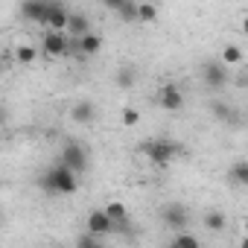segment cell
I'll return each mask as SVG.
<instances>
[{"instance_id": "cell-11", "label": "cell", "mask_w": 248, "mask_h": 248, "mask_svg": "<svg viewBox=\"0 0 248 248\" xmlns=\"http://www.w3.org/2000/svg\"><path fill=\"white\" fill-rule=\"evenodd\" d=\"M70 120H73V123H82V126H88V123L96 120V105H93L91 99L76 102V105L70 108Z\"/></svg>"}, {"instance_id": "cell-21", "label": "cell", "mask_w": 248, "mask_h": 248, "mask_svg": "<svg viewBox=\"0 0 248 248\" xmlns=\"http://www.w3.org/2000/svg\"><path fill=\"white\" fill-rule=\"evenodd\" d=\"M222 62H225V64H239V62H242V50H239L236 44H228V47L222 50Z\"/></svg>"}, {"instance_id": "cell-26", "label": "cell", "mask_w": 248, "mask_h": 248, "mask_svg": "<svg viewBox=\"0 0 248 248\" xmlns=\"http://www.w3.org/2000/svg\"><path fill=\"white\" fill-rule=\"evenodd\" d=\"M126 3H129V0H102V6H105L108 12H114V15H117L123 6H126Z\"/></svg>"}, {"instance_id": "cell-4", "label": "cell", "mask_w": 248, "mask_h": 248, "mask_svg": "<svg viewBox=\"0 0 248 248\" xmlns=\"http://www.w3.org/2000/svg\"><path fill=\"white\" fill-rule=\"evenodd\" d=\"M161 222L172 231H184L190 225V210L181 204V202H167L161 207Z\"/></svg>"}, {"instance_id": "cell-18", "label": "cell", "mask_w": 248, "mask_h": 248, "mask_svg": "<svg viewBox=\"0 0 248 248\" xmlns=\"http://www.w3.org/2000/svg\"><path fill=\"white\" fill-rule=\"evenodd\" d=\"M231 181H233V184L248 187V161H242V164H233V167H231Z\"/></svg>"}, {"instance_id": "cell-3", "label": "cell", "mask_w": 248, "mask_h": 248, "mask_svg": "<svg viewBox=\"0 0 248 248\" xmlns=\"http://www.w3.org/2000/svg\"><path fill=\"white\" fill-rule=\"evenodd\" d=\"M70 47H73V38L64 35V32H59V30H50V32H44V38H41V50H44V56H53V59L67 56Z\"/></svg>"}, {"instance_id": "cell-20", "label": "cell", "mask_w": 248, "mask_h": 248, "mask_svg": "<svg viewBox=\"0 0 248 248\" xmlns=\"http://www.w3.org/2000/svg\"><path fill=\"white\" fill-rule=\"evenodd\" d=\"M15 59H18L21 64H32V62L38 59V50H35V47H27V44H21V47L15 50Z\"/></svg>"}, {"instance_id": "cell-8", "label": "cell", "mask_w": 248, "mask_h": 248, "mask_svg": "<svg viewBox=\"0 0 248 248\" xmlns=\"http://www.w3.org/2000/svg\"><path fill=\"white\" fill-rule=\"evenodd\" d=\"M114 225H117V222L108 216V210H91L88 219H85V228L93 231V233H99V236H108V233L114 231Z\"/></svg>"}, {"instance_id": "cell-28", "label": "cell", "mask_w": 248, "mask_h": 248, "mask_svg": "<svg viewBox=\"0 0 248 248\" xmlns=\"http://www.w3.org/2000/svg\"><path fill=\"white\" fill-rule=\"evenodd\" d=\"M239 245H242V248H248V236H245V239H242V242H239Z\"/></svg>"}, {"instance_id": "cell-6", "label": "cell", "mask_w": 248, "mask_h": 248, "mask_svg": "<svg viewBox=\"0 0 248 248\" xmlns=\"http://www.w3.org/2000/svg\"><path fill=\"white\" fill-rule=\"evenodd\" d=\"M202 79L210 91H222L228 85V67L225 62H204L202 64Z\"/></svg>"}, {"instance_id": "cell-15", "label": "cell", "mask_w": 248, "mask_h": 248, "mask_svg": "<svg viewBox=\"0 0 248 248\" xmlns=\"http://www.w3.org/2000/svg\"><path fill=\"white\" fill-rule=\"evenodd\" d=\"M204 228L213 231V233H222V231L228 228V216H225L222 210H207V213H204Z\"/></svg>"}, {"instance_id": "cell-23", "label": "cell", "mask_w": 248, "mask_h": 248, "mask_svg": "<svg viewBox=\"0 0 248 248\" xmlns=\"http://www.w3.org/2000/svg\"><path fill=\"white\" fill-rule=\"evenodd\" d=\"M172 245H178V248H196L199 245V236H193V233H178L175 239H172Z\"/></svg>"}, {"instance_id": "cell-1", "label": "cell", "mask_w": 248, "mask_h": 248, "mask_svg": "<svg viewBox=\"0 0 248 248\" xmlns=\"http://www.w3.org/2000/svg\"><path fill=\"white\" fill-rule=\"evenodd\" d=\"M38 187L47 193V196H73L79 190V172H73L64 161H59L56 167H50L41 178H38Z\"/></svg>"}, {"instance_id": "cell-10", "label": "cell", "mask_w": 248, "mask_h": 248, "mask_svg": "<svg viewBox=\"0 0 248 248\" xmlns=\"http://www.w3.org/2000/svg\"><path fill=\"white\" fill-rule=\"evenodd\" d=\"M67 21H70V12L59 3V0H50V12H47V30H59V32H67Z\"/></svg>"}, {"instance_id": "cell-29", "label": "cell", "mask_w": 248, "mask_h": 248, "mask_svg": "<svg viewBox=\"0 0 248 248\" xmlns=\"http://www.w3.org/2000/svg\"><path fill=\"white\" fill-rule=\"evenodd\" d=\"M242 228H245V233H248V216H245V222H242Z\"/></svg>"}, {"instance_id": "cell-19", "label": "cell", "mask_w": 248, "mask_h": 248, "mask_svg": "<svg viewBox=\"0 0 248 248\" xmlns=\"http://www.w3.org/2000/svg\"><path fill=\"white\" fill-rule=\"evenodd\" d=\"M138 15H140V24H155L158 21V6L155 3H140Z\"/></svg>"}, {"instance_id": "cell-27", "label": "cell", "mask_w": 248, "mask_h": 248, "mask_svg": "<svg viewBox=\"0 0 248 248\" xmlns=\"http://www.w3.org/2000/svg\"><path fill=\"white\" fill-rule=\"evenodd\" d=\"M242 32L248 35V15H242Z\"/></svg>"}, {"instance_id": "cell-24", "label": "cell", "mask_w": 248, "mask_h": 248, "mask_svg": "<svg viewBox=\"0 0 248 248\" xmlns=\"http://www.w3.org/2000/svg\"><path fill=\"white\" fill-rule=\"evenodd\" d=\"M105 210H108V216H111L114 222H126V207H123L120 202H111Z\"/></svg>"}, {"instance_id": "cell-13", "label": "cell", "mask_w": 248, "mask_h": 248, "mask_svg": "<svg viewBox=\"0 0 248 248\" xmlns=\"http://www.w3.org/2000/svg\"><path fill=\"white\" fill-rule=\"evenodd\" d=\"M91 32V21L85 12H70V21H67V35L70 38H82Z\"/></svg>"}, {"instance_id": "cell-14", "label": "cell", "mask_w": 248, "mask_h": 248, "mask_svg": "<svg viewBox=\"0 0 248 248\" xmlns=\"http://www.w3.org/2000/svg\"><path fill=\"white\" fill-rule=\"evenodd\" d=\"M76 44H79V53L82 56H96L102 50V35L99 32H88V35L76 38Z\"/></svg>"}, {"instance_id": "cell-12", "label": "cell", "mask_w": 248, "mask_h": 248, "mask_svg": "<svg viewBox=\"0 0 248 248\" xmlns=\"http://www.w3.org/2000/svg\"><path fill=\"white\" fill-rule=\"evenodd\" d=\"M114 85H117L120 91H132V88L138 85V67H132V64L117 67V73H114Z\"/></svg>"}, {"instance_id": "cell-9", "label": "cell", "mask_w": 248, "mask_h": 248, "mask_svg": "<svg viewBox=\"0 0 248 248\" xmlns=\"http://www.w3.org/2000/svg\"><path fill=\"white\" fill-rule=\"evenodd\" d=\"M158 102H161V108H164V111H181V105H184V93L178 91V85L167 82V85H161Z\"/></svg>"}, {"instance_id": "cell-7", "label": "cell", "mask_w": 248, "mask_h": 248, "mask_svg": "<svg viewBox=\"0 0 248 248\" xmlns=\"http://www.w3.org/2000/svg\"><path fill=\"white\" fill-rule=\"evenodd\" d=\"M47 12H50V0H24L21 3V18L30 24L47 27Z\"/></svg>"}, {"instance_id": "cell-2", "label": "cell", "mask_w": 248, "mask_h": 248, "mask_svg": "<svg viewBox=\"0 0 248 248\" xmlns=\"http://www.w3.org/2000/svg\"><path fill=\"white\" fill-rule=\"evenodd\" d=\"M138 152L146 155L149 164H155V167H167V164H172L184 149H181L175 140H170V138H152V140H143V143L138 146Z\"/></svg>"}, {"instance_id": "cell-5", "label": "cell", "mask_w": 248, "mask_h": 248, "mask_svg": "<svg viewBox=\"0 0 248 248\" xmlns=\"http://www.w3.org/2000/svg\"><path fill=\"white\" fill-rule=\"evenodd\" d=\"M62 161L73 170V172H85L88 170V149L82 146V143H76V140H67L64 143V149H62Z\"/></svg>"}, {"instance_id": "cell-17", "label": "cell", "mask_w": 248, "mask_h": 248, "mask_svg": "<svg viewBox=\"0 0 248 248\" xmlns=\"http://www.w3.org/2000/svg\"><path fill=\"white\" fill-rule=\"evenodd\" d=\"M138 6H140V3L129 0V3L123 6L120 12H117V15H120V21H123V24H135V21H140V15H138Z\"/></svg>"}, {"instance_id": "cell-22", "label": "cell", "mask_w": 248, "mask_h": 248, "mask_svg": "<svg viewBox=\"0 0 248 248\" xmlns=\"http://www.w3.org/2000/svg\"><path fill=\"white\" fill-rule=\"evenodd\" d=\"M99 242H102V236H99V233H93V231H88V233H82V236L76 239V245H79V248H96Z\"/></svg>"}, {"instance_id": "cell-16", "label": "cell", "mask_w": 248, "mask_h": 248, "mask_svg": "<svg viewBox=\"0 0 248 248\" xmlns=\"http://www.w3.org/2000/svg\"><path fill=\"white\" fill-rule=\"evenodd\" d=\"M210 114L222 123H236V111L228 105V102H210Z\"/></svg>"}, {"instance_id": "cell-25", "label": "cell", "mask_w": 248, "mask_h": 248, "mask_svg": "<svg viewBox=\"0 0 248 248\" xmlns=\"http://www.w3.org/2000/svg\"><path fill=\"white\" fill-rule=\"evenodd\" d=\"M138 123H140V111L138 108H126V111H123V126H138Z\"/></svg>"}]
</instances>
